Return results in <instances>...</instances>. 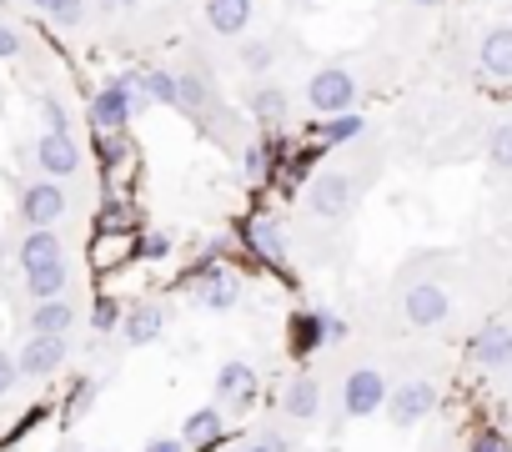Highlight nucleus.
I'll list each match as a JSON object with an SVG mask.
<instances>
[{"mask_svg":"<svg viewBox=\"0 0 512 452\" xmlns=\"http://www.w3.org/2000/svg\"><path fill=\"white\" fill-rule=\"evenodd\" d=\"M146 111V101H141V86H136V71H116V76H106L101 86H96V96H91V126L96 131H126L136 116Z\"/></svg>","mask_w":512,"mask_h":452,"instance_id":"1","label":"nucleus"},{"mask_svg":"<svg viewBox=\"0 0 512 452\" xmlns=\"http://www.w3.org/2000/svg\"><path fill=\"white\" fill-rule=\"evenodd\" d=\"M302 96H307L312 116L327 121V116H347V111H357L362 86H357V76H352L347 66H322V71L307 76V91H302Z\"/></svg>","mask_w":512,"mask_h":452,"instance_id":"2","label":"nucleus"},{"mask_svg":"<svg viewBox=\"0 0 512 452\" xmlns=\"http://www.w3.org/2000/svg\"><path fill=\"white\" fill-rule=\"evenodd\" d=\"M176 111H186L206 131H221V121H226L221 91H216V81L206 71H176Z\"/></svg>","mask_w":512,"mask_h":452,"instance_id":"3","label":"nucleus"},{"mask_svg":"<svg viewBox=\"0 0 512 452\" xmlns=\"http://www.w3.org/2000/svg\"><path fill=\"white\" fill-rule=\"evenodd\" d=\"M191 302H196L201 312H211V317L236 312V307H241V282H236V272H226L221 262L196 267V272H191Z\"/></svg>","mask_w":512,"mask_h":452,"instance_id":"4","label":"nucleus"},{"mask_svg":"<svg viewBox=\"0 0 512 452\" xmlns=\"http://www.w3.org/2000/svg\"><path fill=\"white\" fill-rule=\"evenodd\" d=\"M241 237H246V247L262 257L267 267H287V257H292V237H287V221L277 216V211H251L246 216V226H241Z\"/></svg>","mask_w":512,"mask_h":452,"instance_id":"5","label":"nucleus"},{"mask_svg":"<svg viewBox=\"0 0 512 452\" xmlns=\"http://www.w3.org/2000/svg\"><path fill=\"white\" fill-rule=\"evenodd\" d=\"M452 317V292L442 282H412L402 292V322L417 327V332H432Z\"/></svg>","mask_w":512,"mask_h":452,"instance_id":"6","label":"nucleus"},{"mask_svg":"<svg viewBox=\"0 0 512 452\" xmlns=\"http://www.w3.org/2000/svg\"><path fill=\"white\" fill-rule=\"evenodd\" d=\"M387 377L377 372V367H352L347 377H342V412L347 417H377L382 407H387Z\"/></svg>","mask_w":512,"mask_h":452,"instance_id":"7","label":"nucleus"},{"mask_svg":"<svg viewBox=\"0 0 512 452\" xmlns=\"http://www.w3.org/2000/svg\"><path fill=\"white\" fill-rule=\"evenodd\" d=\"M352 201H357V186H352L347 171H317V176L307 181V206H312V216H322V221H342V216L352 211Z\"/></svg>","mask_w":512,"mask_h":452,"instance_id":"8","label":"nucleus"},{"mask_svg":"<svg viewBox=\"0 0 512 452\" xmlns=\"http://www.w3.org/2000/svg\"><path fill=\"white\" fill-rule=\"evenodd\" d=\"M382 412L392 417V427H417L422 417L437 412V382H427V377H407L402 387L387 392V407H382Z\"/></svg>","mask_w":512,"mask_h":452,"instance_id":"9","label":"nucleus"},{"mask_svg":"<svg viewBox=\"0 0 512 452\" xmlns=\"http://www.w3.org/2000/svg\"><path fill=\"white\" fill-rule=\"evenodd\" d=\"M136 232L131 226H101V232L91 237V272H101V277H111V272H121V267H131L136 262Z\"/></svg>","mask_w":512,"mask_h":452,"instance_id":"10","label":"nucleus"},{"mask_svg":"<svg viewBox=\"0 0 512 452\" xmlns=\"http://www.w3.org/2000/svg\"><path fill=\"white\" fill-rule=\"evenodd\" d=\"M66 357H71V342L66 337H26L21 342V352H16V362H21V377H31V382H46V377H56L61 367H66Z\"/></svg>","mask_w":512,"mask_h":452,"instance_id":"11","label":"nucleus"},{"mask_svg":"<svg viewBox=\"0 0 512 452\" xmlns=\"http://www.w3.org/2000/svg\"><path fill=\"white\" fill-rule=\"evenodd\" d=\"M256 387H262L256 367H251V362H241V357H231V362H221V372H216V407L246 412V407L256 402Z\"/></svg>","mask_w":512,"mask_h":452,"instance_id":"12","label":"nucleus"},{"mask_svg":"<svg viewBox=\"0 0 512 452\" xmlns=\"http://www.w3.org/2000/svg\"><path fill=\"white\" fill-rule=\"evenodd\" d=\"M66 216V191H61V181H31V186H21V221L31 226H56Z\"/></svg>","mask_w":512,"mask_h":452,"instance_id":"13","label":"nucleus"},{"mask_svg":"<svg viewBox=\"0 0 512 452\" xmlns=\"http://www.w3.org/2000/svg\"><path fill=\"white\" fill-rule=\"evenodd\" d=\"M36 166L46 181H61V176H76L81 171V146L71 131H41L36 141Z\"/></svg>","mask_w":512,"mask_h":452,"instance_id":"14","label":"nucleus"},{"mask_svg":"<svg viewBox=\"0 0 512 452\" xmlns=\"http://www.w3.org/2000/svg\"><path fill=\"white\" fill-rule=\"evenodd\" d=\"M477 71L487 76V81H512V21H497V26H487L482 31V41H477Z\"/></svg>","mask_w":512,"mask_h":452,"instance_id":"15","label":"nucleus"},{"mask_svg":"<svg viewBox=\"0 0 512 452\" xmlns=\"http://www.w3.org/2000/svg\"><path fill=\"white\" fill-rule=\"evenodd\" d=\"M467 357H472L477 367H487V372L512 367V322H487V327H477L472 342H467Z\"/></svg>","mask_w":512,"mask_h":452,"instance_id":"16","label":"nucleus"},{"mask_svg":"<svg viewBox=\"0 0 512 452\" xmlns=\"http://www.w3.org/2000/svg\"><path fill=\"white\" fill-rule=\"evenodd\" d=\"M96 161H101L106 181L121 186V181L136 171V146H131V136H126V131H96Z\"/></svg>","mask_w":512,"mask_h":452,"instance_id":"17","label":"nucleus"},{"mask_svg":"<svg viewBox=\"0 0 512 452\" xmlns=\"http://www.w3.org/2000/svg\"><path fill=\"white\" fill-rule=\"evenodd\" d=\"M166 322H171L166 307H156V302H136V307L121 312V337H126V347H151V342H161Z\"/></svg>","mask_w":512,"mask_h":452,"instance_id":"18","label":"nucleus"},{"mask_svg":"<svg viewBox=\"0 0 512 452\" xmlns=\"http://www.w3.org/2000/svg\"><path fill=\"white\" fill-rule=\"evenodd\" d=\"M191 452H216V447H226V417H221V407H196L186 422H181V432H176Z\"/></svg>","mask_w":512,"mask_h":452,"instance_id":"19","label":"nucleus"},{"mask_svg":"<svg viewBox=\"0 0 512 452\" xmlns=\"http://www.w3.org/2000/svg\"><path fill=\"white\" fill-rule=\"evenodd\" d=\"M201 16H206V26H211L216 36H226V41H241V36L251 31L256 0H206V6H201Z\"/></svg>","mask_w":512,"mask_h":452,"instance_id":"20","label":"nucleus"},{"mask_svg":"<svg viewBox=\"0 0 512 452\" xmlns=\"http://www.w3.org/2000/svg\"><path fill=\"white\" fill-rule=\"evenodd\" d=\"M21 272L31 277V272H41V267H61L66 262V247H61V237H56V226H36V232H26V242H21Z\"/></svg>","mask_w":512,"mask_h":452,"instance_id":"21","label":"nucleus"},{"mask_svg":"<svg viewBox=\"0 0 512 452\" xmlns=\"http://www.w3.org/2000/svg\"><path fill=\"white\" fill-rule=\"evenodd\" d=\"M317 412H322V387H317V377H312V372L287 377V387H282V417L312 422Z\"/></svg>","mask_w":512,"mask_h":452,"instance_id":"22","label":"nucleus"},{"mask_svg":"<svg viewBox=\"0 0 512 452\" xmlns=\"http://www.w3.org/2000/svg\"><path fill=\"white\" fill-rule=\"evenodd\" d=\"M246 111H251V121H262V126H287V116H292V96H287L282 86L262 81V86L246 96Z\"/></svg>","mask_w":512,"mask_h":452,"instance_id":"23","label":"nucleus"},{"mask_svg":"<svg viewBox=\"0 0 512 452\" xmlns=\"http://www.w3.org/2000/svg\"><path fill=\"white\" fill-rule=\"evenodd\" d=\"M71 327H76V307H71L66 297L31 307V332H36V337H71Z\"/></svg>","mask_w":512,"mask_h":452,"instance_id":"24","label":"nucleus"},{"mask_svg":"<svg viewBox=\"0 0 512 452\" xmlns=\"http://www.w3.org/2000/svg\"><path fill=\"white\" fill-rule=\"evenodd\" d=\"M136 86L146 106H171L176 111V71L166 66H136Z\"/></svg>","mask_w":512,"mask_h":452,"instance_id":"25","label":"nucleus"},{"mask_svg":"<svg viewBox=\"0 0 512 452\" xmlns=\"http://www.w3.org/2000/svg\"><path fill=\"white\" fill-rule=\"evenodd\" d=\"M362 131H367V121H362L357 111H347V116H327V121H317V136H312V146L332 151V146H347V141H357Z\"/></svg>","mask_w":512,"mask_h":452,"instance_id":"26","label":"nucleus"},{"mask_svg":"<svg viewBox=\"0 0 512 452\" xmlns=\"http://www.w3.org/2000/svg\"><path fill=\"white\" fill-rule=\"evenodd\" d=\"M287 352H292V357H312V352H322L317 312H292V317H287Z\"/></svg>","mask_w":512,"mask_h":452,"instance_id":"27","label":"nucleus"},{"mask_svg":"<svg viewBox=\"0 0 512 452\" xmlns=\"http://www.w3.org/2000/svg\"><path fill=\"white\" fill-rule=\"evenodd\" d=\"M272 166H277V146H272L267 136L246 141V151H241V176H246L251 186H262V181L272 176Z\"/></svg>","mask_w":512,"mask_h":452,"instance_id":"28","label":"nucleus"},{"mask_svg":"<svg viewBox=\"0 0 512 452\" xmlns=\"http://www.w3.org/2000/svg\"><path fill=\"white\" fill-rule=\"evenodd\" d=\"M236 66H241L246 76H267V71L277 66V46L262 41V36H241V46H236Z\"/></svg>","mask_w":512,"mask_h":452,"instance_id":"29","label":"nucleus"},{"mask_svg":"<svg viewBox=\"0 0 512 452\" xmlns=\"http://www.w3.org/2000/svg\"><path fill=\"white\" fill-rule=\"evenodd\" d=\"M66 287H71V267H66V262H61V267H41V272L26 277V292H31L36 302H56V297H66Z\"/></svg>","mask_w":512,"mask_h":452,"instance_id":"30","label":"nucleus"},{"mask_svg":"<svg viewBox=\"0 0 512 452\" xmlns=\"http://www.w3.org/2000/svg\"><path fill=\"white\" fill-rule=\"evenodd\" d=\"M96 397H101V382L96 377H76L71 387H66V402H61V417L66 422H81L91 407H96Z\"/></svg>","mask_w":512,"mask_h":452,"instance_id":"31","label":"nucleus"},{"mask_svg":"<svg viewBox=\"0 0 512 452\" xmlns=\"http://www.w3.org/2000/svg\"><path fill=\"white\" fill-rule=\"evenodd\" d=\"M487 166L497 176H512V121H497L487 131Z\"/></svg>","mask_w":512,"mask_h":452,"instance_id":"32","label":"nucleus"},{"mask_svg":"<svg viewBox=\"0 0 512 452\" xmlns=\"http://www.w3.org/2000/svg\"><path fill=\"white\" fill-rule=\"evenodd\" d=\"M91 327H96L101 337H111V332H121V302H116L111 292H101V297L91 302Z\"/></svg>","mask_w":512,"mask_h":452,"instance_id":"33","label":"nucleus"},{"mask_svg":"<svg viewBox=\"0 0 512 452\" xmlns=\"http://www.w3.org/2000/svg\"><path fill=\"white\" fill-rule=\"evenodd\" d=\"M36 116H41V126L46 131H71V111H66V101L61 96H36Z\"/></svg>","mask_w":512,"mask_h":452,"instance_id":"34","label":"nucleus"},{"mask_svg":"<svg viewBox=\"0 0 512 452\" xmlns=\"http://www.w3.org/2000/svg\"><path fill=\"white\" fill-rule=\"evenodd\" d=\"M467 452H512V437L502 427H477L472 442H467Z\"/></svg>","mask_w":512,"mask_h":452,"instance_id":"35","label":"nucleus"},{"mask_svg":"<svg viewBox=\"0 0 512 452\" xmlns=\"http://www.w3.org/2000/svg\"><path fill=\"white\" fill-rule=\"evenodd\" d=\"M317 327H322V347H342L352 337L347 317H337V312H317Z\"/></svg>","mask_w":512,"mask_h":452,"instance_id":"36","label":"nucleus"},{"mask_svg":"<svg viewBox=\"0 0 512 452\" xmlns=\"http://www.w3.org/2000/svg\"><path fill=\"white\" fill-rule=\"evenodd\" d=\"M16 387H21V362H16L11 347H0V402H6Z\"/></svg>","mask_w":512,"mask_h":452,"instance_id":"37","label":"nucleus"},{"mask_svg":"<svg viewBox=\"0 0 512 452\" xmlns=\"http://www.w3.org/2000/svg\"><path fill=\"white\" fill-rule=\"evenodd\" d=\"M166 257H171V237L146 232V237L136 242V262H166Z\"/></svg>","mask_w":512,"mask_h":452,"instance_id":"38","label":"nucleus"},{"mask_svg":"<svg viewBox=\"0 0 512 452\" xmlns=\"http://www.w3.org/2000/svg\"><path fill=\"white\" fill-rule=\"evenodd\" d=\"M81 21H86V0H71V6H61V11L51 16L56 31H81Z\"/></svg>","mask_w":512,"mask_h":452,"instance_id":"39","label":"nucleus"},{"mask_svg":"<svg viewBox=\"0 0 512 452\" xmlns=\"http://www.w3.org/2000/svg\"><path fill=\"white\" fill-rule=\"evenodd\" d=\"M21 51H26V36L16 26H0V61H21Z\"/></svg>","mask_w":512,"mask_h":452,"instance_id":"40","label":"nucleus"},{"mask_svg":"<svg viewBox=\"0 0 512 452\" xmlns=\"http://www.w3.org/2000/svg\"><path fill=\"white\" fill-rule=\"evenodd\" d=\"M141 452H191L181 437H171V432H161V437H146V447Z\"/></svg>","mask_w":512,"mask_h":452,"instance_id":"41","label":"nucleus"},{"mask_svg":"<svg viewBox=\"0 0 512 452\" xmlns=\"http://www.w3.org/2000/svg\"><path fill=\"white\" fill-rule=\"evenodd\" d=\"M136 6H141V0H101L106 16H126V11H136Z\"/></svg>","mask_w":512,"mask_h":452,"instance_id":"42","label":"nucleus"},{"mask_svg":"<svg viewBox=\"0 0 512 452\" xmlns=\"http://www.w3.org/2000/svg\"><path fill=\"white\" fill-rule=\"evenodd\" d=\"M241 452H287L277 437H267V442H251V447H241Z\"/></svg>","mask_w":512,"mask_h":452,"instance_id":"43","label":"nucleus"},{"mask_svg":"<svg viewBox=\"0 0 512 452\" xmlns=\"http://www.w3.org/2000/svg\"><path fill=\"white\" fill-rule=\"evenodd\" d=\"M407 6H412V11H442L447 0H407Z\"/></svg>","mask_w":512,"mask_h":452,"instance_id":"44","label":"nucleus"},{"mask_svg":"<svg viewBox=\"0 0 512 452\" xmlns=\"http://www.w3.org/2000/svg\"><path fill=\"white\" fill-rule=\"evenodd\" d=\"M61 6H71V0H36V11H46V16H56Z\"/></svg>","mask_w":512,"mask_h":452,"instance_id":"45","label":"nucleus"},{"mask_svg":"<svg viewBox=\"0 0 512 452\" xmlns=\"http://www.w3.org/2000/svg\"><path fill=\"white\" fill-rule=\"evenodd\" d=\"M231 452H241V447H231Z\"/></svg>","mask_w":512,"mask_h":452,"instance_id":"46","label":"nucleus"},{"mask_svg":"<svg viewBox=\"0 0 512 452\" xmlns=\"http://www.w3.org/2000/svg\"><path fill=\"white\" fill-rule=\"evenodd\" d=\"M101 452H106V447H101Z\"/></svg>","mask_w":512,"mask_h":452,"instance_id":"47","label":"nucleus"}]
</instances>
